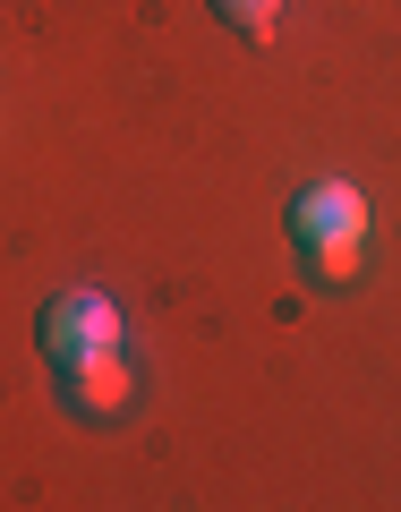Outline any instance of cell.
Masks as SVG:
<instances>
[{
	"label": "cell",
	"mask_w": 401,
	"mask_h": 512,
	"mask_svg": "<svg viewBox=\"0 0 401 512\" xmlns=\"http://www.w3.org/2000/svg\"><path fill=\"white\" fill-rule=\"evenodd\" d=\"M43 350H52V367L86 359V350H120V308L103 291H60L43 308Z\"/></svg>",
	"instance_id": "obj_1"
},
{
	"label": "cell",
	"mask_w": 401,
	"mask_h": 512,
	"mask_svg": "<svg viewBox=\"0 0 401 512\" xmlns=\"http://www.w3.org/2000/svg\"><path fill=\"white\" fill-rule=\"evenodd\" d=\"M291 231L299 248H333V239H367V197L350 180H308L291 197Z\"/></svg>",
	"instance_id": "obj_2"
},
{
	"label": "cell",
	"mask_w": 401,
	"mask_h": 512,
	"mask_svg": "<svg viewBox=\"0 0 401 512\" xmlns=\"http://www.w3.org/2000/svg\"><path fill=\"white\" fill-rule=\"evenodd\" d=\"M60 393H69V410L77 419H111V410H128V359L120 350H86V359H69L60 367Z\"/></svg>",
	"instance_id": "obj_3"
},
{
	"label": "cell",
	"mask_w": 401,
	"mask_h": 512,
	"mask_svg": "<svg viewBox=\"0 0 401 512\" xmlns=\"http://www.w3.org/2000/svg\"><path fill=\"white\" fill-rule=\"evenodd\" d=\"M214 18L231 26V35L265 43V35H274V18H282V0H214Z\"/></svg>",
	"instance_id": "obj_4"
},
{
	"label": "cell",
	"mask_w": 401,
	"mask_h": 512,
	"mask_svg": "<svg viewBox=\"0 0 401 512\" xmlns=\"http://www.w3.org/2000/svg\"><path fill=\"white\" fill-rule=\"evenodd\" d=\"M308 274H316V282H350V274H359V239H333V248H308Z\"/></svg>",
	"instance_id": "obj_5"
}]
</instances>
